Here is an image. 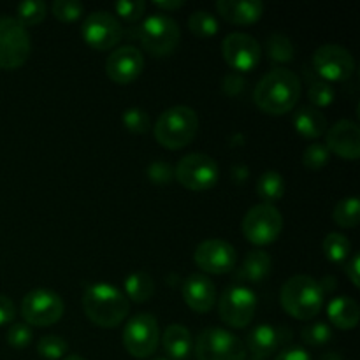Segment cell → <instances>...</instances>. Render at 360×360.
I'll list each match as a JSON object with an SVG mask.
<instances>
[{"label": "cell", "instance_id": "cell-7", "mask_svg": "<svg viewBox=\"0 0 360 360\" xmlns=\"http://www.w3.org/2000/svg\"><path fill=\"white\" fill-rule=\"evenodd\" d=\"M197 360H246V347L238 336L220 327H210L197 336Z\"/></svg>", "mask_w": 360, "mask_h": 360}, {"label": "cell", "instance_id": "cell-13", "mask_svg": "<svg viewBox=\"0 0 360 360\" xmlns=\"http://www.w3.org/2000/svg\"><path fill=\"white\" fill-rule=\"evenodd\" d=\"M313 69L322 81L327 83H341L350 79L355 70V60L347 48L340 44H323L313 53Z\"/></svg>", "mask_w": 360, "mask_h": 360}, {"label": "cell", "instance_id": "cell-34", "mask_svg": "<svg viewBox=\"0 0 360 360\" xmlns=\"http://www.w3.org/2000/svg\"><path fill=\"white\" fill-rule=\"evenodd\" d=\"M69 345L60 336H42L37 343V352L46 360H58L65 357Z\"/></svg>", "mask_w": 360, "mask_h": 360}, {"label": "cell", "instance_id": "cell-29", "mask_svg": "<svg viewBox=\"0 0 360 360\" xmlns=\"http://www.w3.org/2000/svg\"><path fill=\"white\" fill-rule=\"evenodd\" d=\"M323 253L326 259L333 264H345L350 259L352 246L347 236L340 234V232H330L323 239Z\"/></svg>", "mask_w": 360, "mask_h": 360}, {"label": "cell", "instance_id": "cell-45", "mask_svg": "<svg viewBox=\"0 0 360 360\" xmlns=\"http://www.w3.org/2000/svg\"><path fill=\"white\" fill-rule=\"evenodd\" d=\"M245 86V81H243L241 76L238 74H229L224 81V90L227 91L229 95H238L239 91Z\"/></svg>", "mask_w": 360, "mask_h": 360}, {"label": "cell", "instance_id": "cell-28", "mask_svg": "<svg viewBox=\"0 0 360 360\" xmlns=\"http://www.w3.org/2000/svg\"><path fill=\"white\" fill-rule=\"evenodd\" d=\"M333 220L343 229H355L360 221L359 197L350 195L341 199L333 211Z\"/></svg>", "mask_w": 360, "mask_h": 360}, {"label": "cell", "instance_id": "cell-27", "mask_svg": "<svg viewBox=\"0 0 360 360\" xmlns=\"http://www.w3.org/2000/svg\"><path fill=\"white\" fill-rule=\"evenodd\" d=\"M155 283L148 273H134L125 280V297L129 295L134 302H146L153 297Z\"/></svg>", "mask_w": 360, "mask_h": 360}, {"label": "cell", "instance_id": "cell-20", "mask_svg": "<svg viewBox=\"0 0 360 360\" xmlns=\"http://www.w3.org/2000/svg\"><path fill=\"white\" fill-rule=\"evenodd\" d=\"M217 11L234 25H252L262 18L266 6L260 0H218Z\"/></svg>", "mask_w": 360, "mask_h": 360}, {"label": "cell", "instance_id": "cell-23", "mask_svg": "<svg viewBox=\"0 0 360 360\" xmlns=\"http://www.w3.org/2000/svg\"><path fill=\"white\" fill-rule=\"evenodd\" d=\"M271 257L269 253H266L264 250H252V252L246 255L245 262L239 267L238 278L243 283H262L267 280L271 273Z\"/></svg>", "mask_w": 360, "mask_h": 360}, {"label": "cell", "instance_id": "cell-33", "mask_svg": "<svg viewBox=\"0 0 360 360\" xmlns=\"http://www.w3.org/2000/svg\"><path fill=\"white\" fill-rule=\"evenodd\" d=\"M301 336L309 347H323L333 340V329L326 322H311L302 327Z\"/></svg>", "mask_w": 360, "mask_h": 360}, {"label": "cell", "instance_id": "cell-49", "mask_svg": "<svg viewBox=\"0 0 360 360\" xmlns=\"http://www.w3.org/2000/svg\"><path fill=\"white\" fill-rule=\"evenodd\" d=\"M155 360H167V359H155Z\"/></svg>", "mask_w": 360, "mask_h": 360}, {"label": "cell", "instance_id": "cell-18", "mask_svg": "<svg viewBox=\"0 0 360 360\" xmlns=\"http://www.w3.org/2000/svg\"><path fill=\"white\" fill-rule=\"evenodd\" d=\"M326 148L345 160L360 157V129L352 120H340L326 132Z\"/></svg>", "mask_w": 360, "mask_h": 360}, {"label": "cell", "instance_id": "cell-37", "mask_svg": "<svg viewBox=\"0 0 360 360\" xmlns=\"http://www.w3.org/2000/svg\"><path fill=\"white\" fill-rule=\"evenodd\" d=\"M308 98L313 105H316V109L327 108L336 98V91H334L333 84L327 83V81H315V83L309 84Z\"/></svg>", "mask_w": 360, "mask_h": 360}, {"label": "cell", "instance_id": "cell-25", "mask_svg": "<svg viewBox=\"0 0 360 360\" xmlns=\"http://www.w3.org/2000/svg\"><path fill=\"white\" fill-rule=\"evenodd\" d=\"M294 127L299 136L306 139H319L327 132V118L313 105H302L294 115Z\"/></svg>", "mask_w": 360, "mask_h": 360}, {"label": "cell", "instance_id": "cell-12", "mask_svg": "<svg viewBox=\"0 0 360 360\" xmlns=\"http://www.w3.org/2000/svg\"><path fill=\"white\" fill-rule=\"evenodd\" d=\"M65 311L62 297L48 288L30 290L21 301V316L25 323L35 327H49L58 322Z\"/></svg>", "mask_w": 360, "mask_h": 360}, {"label": "cell", "instance_id": "cell-43", "mask_svg": "<svg viewBox=\"0 0 360 360\" xmlns=\"http://www.w3.org/2000/svg\"><path fill=\"white\" fill-rule=\"evenodd\" d=\"M359 271H360V259H359V255L357 253H355V255H352L350 259L347 260V262H345V274H347L348 276V280L352 281V283H354V287H360V274H359Z\"/></svg>", "mask_w": 360, "mask_h": 360}, {"label": "cell", "instance_id": "cell-8", "mask_svg": "<svg viewBox=\"0 0 360 360\" xmlns=\"http://www.w3.org/2000/svg\"><path fill=\"white\" fill-rule=\"evenodd\" d=\"M243 234L252 245L266 246L276 241L283 229V217L273 204H257L243 218Z\"/></svg>", "mask_w": 360, "mask_h": 360}, {"label": "cell", "instance_id": "cell-15", "mask_svg": "<svg viewBox=\"0 0 360 360\" xmlns=\"http://www.w3.org/2000/svg\"><path fill=\"white\" fill-rule=\"evenodd\" d=\"M221 55L227 65L238 72H250L255 69L262 56L259 41L245 32H232L221 42Z\"/></svg>", "mask_w": 360, "mask_h": 360}, {"label": "cell", "instance_id": "cell-5", "mask_svg": "<svg viewBox=\"0 0 360 360\" xmlns=\"http://www.w3.org/2000/svg\"><path fill=\"white\" fill-rule=\"evenodd\" d=\"M137 37L150 55L162 58L169 56L179 44V25L171 16L162 13H155L144 18L143 23L137 28Z\"/></svg>", "mask_w": 360, "mask_h": 360}, {"label": "cell", "instance_id": "cell-48", "mask_svg": "<svg viewBox=\"0 0 360 360\" xmlns=\"http://www.w3.org/2000/svg\"><path fill=\"white\" fill-rule=\"evenodd\" d=\"M62 360H86V359L79 357V355H69V357H65V359H62Z\"/></svg>", "mask_w": 360, "mask_h": 360}, {"label": "cell", "instance_id": "cell-46", "mask_svg": "<svg viewBox=\"0 0 360 360\" xmlns=\"http://www.w3.org/2000/svg\"><path fill=\"white\" fill-rule=\"evenodd\" d=\"M153 4L164 11H174V9H179V7L185 6V2H183V0H157V2H153Z\"/></svg>", "mask_w": 360, "mask_h": 360}, {"label": "cell", "instance_id": "cell-42", "mask_svg": "<svg viewBox=\"0 0 360 360\" xmlns=\"http://www.w3.org/2000/svg\"><path fill=\"white\" fill-rule=\"evenodd\" d=\"M14 316H16L14 302L7 295L0 294V326H6V323L13 322Z\"/></svg>", "mask_w": 360, "mask_h": 360}, {"label": "cell", "instance_id": "cell-26", "mask_svg": "<svg viewBox=\"0 0 360 360\" xmlns=\"http://www.w3.org/2000/svg\"><path fill=\"white\" fill-rule=\"evenodd\" d=\"M257 193L266 204H273L285 195V179L280 172L266 171L257 183Z\"/></svg>", "mask_w": 360, "mask_h": 360}, {"label": "cell", "instance_id": "cell-32", "mask_svg": "<svg viewBox=\"0 0 360 360\" xmlns=\"http://www.w3.org/2000/svg\"><path fill=\"white\" fill-rule=\"evenodd\" d=\"M267 56L273 62L278 63H287L294 58V44L288 37L281 34H273L267 39Z\"/></svg>", "mask_w": 360, "mask_h": 360}, {"label": "cell", "instance_id": "cell-6", "mask_svg": "<svg viewBox=\"0 0 360 360\" xmlns=\"http://www.w3.org/2000/svg\"><path fill=\"white\" fill-rule=\"evenodd\" d=\"M32 51L30 34L11 16H0V69H20Z\"/></svg>", "mask_w": 360, "mask_h": 360}, {"label": "cell", "instance_id": "cell-2", "mask_svg": "<svg viewBox=\"0 0 360 360\" xmlns=\"http://www.w3.org/2000/svg\"><path fill=\"white\" fill-rule=\"evenodd\" d=\"M83 309L91 323L102 329H115L129 316L130 304L120 288L109 283H95L83 295Z\"/></svg>", "mask_w": 360, "mask_h": 360}, {"label": "cell", "instance_id": "cell-41", "mask_svg": "<svg viewBox=\"0 0 360 360\" xmlns=\"http://www.w3.org/2000/svg\"><path fill=\"white\" fill-rule=\"evenodd\" d=\"M148 176L155 185H169L174 178V167L167 162H153L148 167Z\"/></svg>", "mask_w": 360, "mask_h": 360}, {"label": "cell", "instance_id": "cell-3", "mask_svg": "<svg viewBox=\"0 0 360 360\" xmlns=\"http://www.w3.org/2000/svg\"><path fill=\"white\" fill-rule=\"evenodd\" d=\"M323 295L320 281L306 274H295L281 287L280 302L287 315L297 320H313L322 309Z\"/></svg>", "mask_w": 360, "mask_h": 360}, {"label": "cell", "instance_id": "cell-17", "mask_svg": "<svg viewBox=\"0 0 360 360\" xmlns=\"http://www.w3.org/2000/svg\"><path fill=\"white\" fill-rule=\"evenodd\" d=\"M144 69V56L136 46L127 44L116 48L105 60V74L118 84H129L141 76Z\"/></svg>", "mask_w": 360, "mask_h": 360}, {"label": "cell", "instance_id": "cell-11", "mask_svg": "<svg viewBox=\"0 0 360 360\" xmlns=\"http://www.w3.org/2000/svg\"><path fill=\"white\" fill-rule=\"evenodd\" d=\"M174 178L185 188L202 192L217 185L220 178V167L210 155L188 153L174 167Z\"/></svg>", "mask_w": 360, "mask_h": 360}, {"label": "cell", "instance_id": "cell-1", "mask_svg": "<svg viewBox=\"0 0 360 360\" xmlns=\"http://www.w3.org/2000/svg\"><path fill=\"white\" fill-rule=\"evenodd\" d=\"M302 84L297 74L285 67H276L264 74L253 90V101L260 111L273 116L290 112L301 97Z\"/></svg>", "mask_w": 360, "mask_h": 360}, {"label": "cell", "instance_id": "cell-14", "mask_svg": "<svg viewBox=\"0 0 360 360\" xmlns=\"http://www.w3.org/2000/svg\"><path fill=\"white\" fill-rule=\"evenodd\" d=\"M81 35L90 48L105 51V49L115 48L122 41L123 28L115 14L108 11H95L88 14L86 20L81 25Z\"/></svg>", "mask_w": 360, "mask_h": 360}, {"label": "cell", "instance_id": "cell-38", "mask_svg": "<svg viewBox=\"0 0 360 360\" xmlns=\"http://www.w3.org/2000/svg\"><path fill=\"white\" fill-rule=\"evenodd\" d=\"M51 13L56 20L70 23V21H76L81 18L83 4L76 2V0H55L51 4Z\"/></svg>", "mask_w": 360, "mask_h": 360}, {"label": "cell", "instance_id": "cell-31", "mask_svg": "<svg viewBox=\"0 0 360 360\" xmlns=\"http://www.w3.org/2000/svg\"><path fill=\"white\" fill-rule=\"evenodd\" d=\"M16 13V20L25 28L32 27V25H37L44 20L46 14H48V4L42 2V0H28V2L18 4Z\"/></svg>", "mask_w": 360, "mask_h": 360}, {"label": "cell", "instance_id": "cell-40", "mask_svg": "<svg viewBox=\"0 0 360 360\" xmlns=\"http://www.w3.org/2000/svg\"><path fill=\"white\" fill-rule=\"evenodd\" d=\"M32 341V329L28 323H13L7 330V343L13 348H27Z\"/></svg>", "mask_w": 360, "mask_h": 360}, {"label": "cell", "instance_id": "cell-4", "mask_svg": "<svg viewBox=\"0 0 360 360\" xmlns=\"http://www.w3.org/2000/svg\"><path fill=\"white\" fill-rule=\"evenodd\" d=\"M199 118L188 105H174L158 116L153 127L155 139L167 150H181L188 146L197 136Z\"/></svg>", "mask_w": 360, "mask_h": 360}, {"label": "cell", "instance_id": "cell-39", "mask_svg": "<svg viewBox=\"0 0 360 360\" xmlns=\"http://www.w3.org/2000/svg\"><path fill=\"white\" fill-rule=\"evenodd\" d=\"M115 11L123 20L137 21L146 11V2H143V0H120L115 4Z\"/></svg>", "mask_w": 360, "mask_h": 360}, {"label": "cell", "instance_id": "cell-16", "mask_svg": "<svg viewBox=\"0 0 360 360\" xmlns=\"http://www.w3.org/2000/svg\"><path fill=\"white\" fill-rule=\"evenodd\" d=\"M236 250L225 239H206L193 253L197 266L207 274H227L236 267Z\"/></svg>", "mask_w": 360, "mask_h": 360}, {"label": "cell", "instance_id": "cell-10", "mask_svg": "<svg viewBox=\"0 0 360 360\" xmlns=\"http://www.w3.org/2000/svg\"><path fill=\"white\" fill-rule=\"evenodd\" d=\"M257 311V295L248 285H232L220 295L218 315L221 322L234 329H245Z\"/></svg>", "mask_w": 360, "mask_h": 360}, {"label": "cell", "instance_id": "cell-47", "mask_svg": "<svg viewBox=\"0 0 360 360\" xmlns=\"http://www.w3.org/2000/svg\"><path fill=\"white\" fill-rule=\"evenodd\" d=\"M319 360H343V359H341L338 354H326V355H322Z\"/></svg>", "mask_w": 360, "mask_h": 360}, {"label": "cell", "instance_id": "cell-35", "mask_svg": "<svg viewBox=\"0 0 360 360\" xmlns=\"http://www.w3.org/2000/svg\"><path fill=\"white\" fill-rule=\"evenodd\" d=\"M329 150L326 148V144L322 143H311L302 153V164L309 171H320L327 165L329 162Z\"/></svg>", "mask_w": 360, "mask_h": 360}, {"label": "cell", "instance_id": "cell-21", "mask_svg": "<svg viewBox=\"0 0 360 360\" xmlns=\"http://www.w3.org/2000/svg\"><path fill=\"white\" fill-rule=\"evenodd\" d=\"M280 345V333L274 327H271L269 323H260V326L253 327L250 330L245 347H248L252 359L267 360L271 355H274Z\"/></svg>", "mask_w": 360, "mask_h": 360}, {"label": "cell", "instance_id": "cell-30", "mask_svg": "<svg viewBox=\"0 0 360 360\" xmlns=\"http://www.w3.org/2000/svg\"><path fill=\"white\" fill-rule=\"evenodd\" d=\"M188 28L197 37H213L220 30V25L214 14L210 11H195L188 18Z\"/></svg>", "mask_w": 360, "mask_h": 360}, {"label": "cell", "instance_id": "cell-36", "mask_svg": "<svg viewBox=\"0 0 360 360\" xmlns=\"http://www.w3.org/2000/svg\"><path fill=\"white\" fill-rule=\"evenodd\" d=\"M123 125L132 134H146L151 127L150 115L141 108H129L123 112Z\"/></svg>", "mask_w": 360, "mask_h": 360}, {"label": "cell", "instance_id": "cell-22", "mask_svg": "<svg viewBox=\"0 0 360 360\" xmlns=\"http://www.w3.org/2000/svg\"><path fill=\"white\" fill-rule=\"evenodd\" d=\"M162 345L167 357L172 360H186L193 350L192 334L185 326H179V323H171L164 330Z\"/></svg>", "mask_w": 360, "mask_h": 360}, {"label": "cell", "instance_id": "cell-44", "mask_svg": "<svg viewBox=\"0 0 360 360\" xmlns=\"http://www.w3.org/2000/svg\"><path fill=\"white\" fill-rule=\"evenodd\" d=\"M274 360H313L311 355L301 347H290L281 350Z\"/></svg>", "mask_w": 360, "mask_h": 360}, {"label": "cell", "instance_id": "cell-9", "mask_svg": "<svg viewBox=\"0 0 360 360\" xmlns=\"http://www.w3.org/2000/svg\"><path fill=\"white\" fill-rule=\"evenodd\" d=\"M123 347L132 357L148 359L157 352L160 343V327L150 313L132 316L123 327Z\"/></svg>", "mask_w": 360, "mask_h": 360}, {"label": "cell", "instance_id": "cell-24", "mask_svg": "<svg viewBox=\"0 0 360 360\" xmlns=\"http://www.w3.org/2000/svg\"><path fill=\"white\" fill-rule=\"evenodd\" d=\"M327 316L334 327L343 330L355 329L360 319L359 304L350 297H334L327 304Z\"/></svg>", "mask_w": 360, "mask_h": 360}, {"label": "cell", "instance_id": "cell-19", "mask_svg": "<svg viewBox=\"0 0 360 360\" xmlns=\"http://www.w3.org/2000/svg\"><path fill=\"white\" fill-rule=\"evenodd\" d=\"M183 299L195 313H207L217 304V287L206 274H190L183 281Z\"/></svg>", "mask_w": 360, "mask_h": 360}]
</instances>
